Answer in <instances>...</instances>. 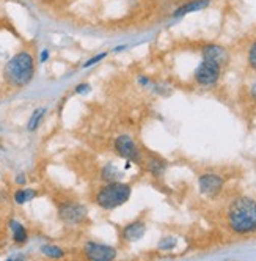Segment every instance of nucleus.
<instances>
[{"instance_id": "6", "label": "nucleus", "mask_w": 256, "mask_h": 261, "mask_svg": "<svg viewBox=\"0 0 256 261\" xmlns=\"http://www.w3.org/2000/svg\"><path fill=\"white\" fill-rule=\"evenodd\" d=\"M115 151L118 153L120 158L129 161V162H135V164H141L143 158H141V151L137 145V142L131 137V136H118L115 139Z\"/></svg>"}, {"instance_id": "18", "label": "nucleus", "mask_w": 256, "mask_h": 261, "mask_svg": "<svg viewBox=\"0 0 256 261\" xmlns=\"http://www.w3.org/2000/svg\"><path fill=\"white\" fill-rule=\"evenodd\" d=\"M247 60H248V65L251 69L256 71V40L250 44L248 47V55H247Z\"/></svg>"}, {"instance_id": "19", "label": "nucleus", "mask_w": 256, "mask_h": 261, "mask_svg": "<svg viewBox=\"0 0 256 261\" xmlns=\"http://www.w3.org/2000/svg\"><path fill=\"white\" fill-rule=\"evenodd\" d=\"M175 246H176V239L172 238V236L163 238V239L159 242V249H160V250H172Z\"/></svg>"}, {"instance_id": "21", "label": "nucleus", "mask_w": 256, "mask_h": 261, "mask_svg": "<svg viewBox=\"0 0 256 261\" xmlns=\"http://www.w3.org/2000/svg\"><path fill=\"white\" fill-rule=\"evenodd\" d=\"M88 91H90V85L88 84H80L76 88V93H80V95H83V93H88Z\"/></svg>"}, {"instance_id": "12", "label": "nucleus", "mask_w": 256, "mask_h": 261, "mask_svg": "<svg viewBox=\"0 0 256 261\" xmlns=\"http://www.w3.org/2000/svg\"><path fill=\"white\" fill-rule=\"evenodd\" d=\"M10 230H11V236L16 244H25L29 239V231L21 222L10 220Z\"/></svg>"}, {"instance_id": "4", "label": "nucleus", "mask_w": 256, "mask_h": 261, "mask_svg": "<svg viewBox=\"0 0 256 261\" xmlns=\"http://www.w3.org/2000/svg\"><path fill=\"white\" fill-rule=\"evenodd\" d=\"M57 213L59 219L71 227L83 225L88 217V210L83 206L82 203L74 201V200H65L57 204Z\"/></svg>"}, {"instance_id": "15", "label": "nucleus", "mask_w": 256, "mask_h": 261, "mask_svg": "<svg viewBox=\"0 0 256 261\" xmlns=\"http://www.w3.org/2000/svg\"><path fill=\"white\" fill-rule=\"evenodd\" d=\"M36 195H38V192H36L35 189H19L14 192V201L17 204H24L30 200H33Z\"/></svg>"}, {"instance_id": "10", "label": "nucleus", "mask_w": 256, "mask_h": 261, "mask_svg": "<svg viewBox=\"0 0 256 261\" xmlns=\"http://www.w3.org/2000/svg\"><path fill=\"white\" fill-rule=\"evenodd\" d=\"M201 57H203V60H209V62H214L217 65L223 66L228 63L230 54L223 46L206 44V46H203V49H201Z\"/></svg>"}, {"instance_id": "14", "label": "nucleus", "mask_w": 256, "mask_h": 261, "mask_svg": "<svg viewBox=\"0 0 256 261\" xmlns=\"http://www.w3.org/2000/svg\"><path fill=\"white\" fill-rule=\"evenodd\" d=\"M123 172H120L113 164H107L104 169L101 170V178L107 182V181H118L121 178Z\"/></svg>"}, {"instance_id": "8", "label": "nucleus", "mask_w": 256, "mask_h": 261, "mask_svg": "<svg viewBox=\"0 0 256 261\" xmlns=\"http://www.w3.org/2000/svg\"><path fill=\"white\" fill-rule=\"evenodd\" d=\"M223 184H225V179L217 173H203L198 178L200 192L209 198H214L220 194L223 189Z\"/></svg>"}, {"instance_id": "11", "label": "nucleus", "mask_w": 256, "mask_h": 261, "mask_svg": "<svg viewBox=\"0 0 256 261\" xmlns=\"http://www.w3.org/2000/svg\"><path fill=\"white\" fill-rule=\"evenodd\" d=\"M211 5V0H192V2H187L184 5H181L175 13H173V17H182L186 14H190V13H195V11H200V10H205Z\"/></svg>"}, {"instance_id": "17", "label": "nucleus", "mask_w": 256, "mask_h": 261, "mask_svg": "<svg viewBox=\"0 0 256 261\" xmlns=\"http://www.w3.org/2000/svg\"><path fill=\"white\" fill-rule=\"evenodd\" d=\"M41 253L46 255L47 258H63L65 256V250L59 246H52V244H46L41 247Z\"/></svg>"}, {"instance_id": "20", "label": "nucleus", "mask_w": 256, "mask_h": 261, "mask_svg": "<svg viewBox=\"0 0 256 261\" xmlns=\"http://www.w3.org/2000/svg\"><path fill=\"white\" fill-rule=\"evenodd\" d=\"M107 57V54L105 52H101V54H98V55H95V57H91L85 65H83V68H90V66H93V65H96V63H99L102 59H105Z\"/></svg>"}, {"instance_id": "7", "label": "nucleus", "mask_w": 256, "mask_h": 261, "mask_svg": "<svg viewBox=\"0 0 256 261\" xmlns=\"http://www.w3.org/2000/svg\"><path fill=\"white\" fill-rule=\"evenodd\" d=\"M83 255L91 261H112L117 258L118 252L112 246H107L96 241H88L83 246Z\"/></svg>"}, {"instance_id": "1", "label": "nucleus", "mask_w": 256, "mask_h": 261, "mask_svg": "<svg viewBox=\"0 0 256 261\" xmlns=\"http://www.w3.org/2000/svg\"><path fill=\"white\" fill-rule=\"evenodd\" d=\"M228 227L236 234L256 231V201L250 197H236L228 206Z\"/></svg>"}, {"instance_id": "22", "label": "nucleus", "mask_w": 256, "mask_h": 261, "mask_svg": "<svg viewBox=\"0 0 256 261\" xmlns=\"http://www.w3.org/2000/svg\"><path fill=\"white\" fill-rule=\"evenodd\" d=\"M49 59V52L47 50H43L41 52V62H46Z\"/></svg>"}, {"instance_id": "13", "label": "nucleus", "mask_w": 256, "mask_h": 261, "mask_svg": "<svg viewBox=\"0 0 256 261\" xmlns=\"http://www.w3.org/2000/svg\"><path fill=\"white\" fill-rule=\"evenodd\" d=\"M146 169L153 176H162L167 169V162L159 156H150L146 159Z\"/></svg>"}, {"instance_id": "23", "label": "nucleus", "mask_w": 256, "mask_h": 261, "mask_svg": "<svg viewBox=\"0 0 256 261\" xmlns=\"http://www.w3.org/2000/svg\"><path fill=\"white\" fill-rule=\"evenodd\" d=\"M16 181H17V184H24V182H25V178H24V176H17Z\"/></svg>"}, {"instance_id": "2", "label": "nucleus", "mask_w": 256, "mask_h": 261, "mask_svg": "<svg viewBox=\"0 0 256 261\" xmlns=\"http://www.w3.org/2000/svg\"><path fill=\"white\" fill-rule=\"evenodd\" d=\"M35 76L33 55L27 50H21L8 60L4 68V79L13 88H22L32 82Z\"/></svg>"}, {"instance_id": "24", "label": "nucleus", "mask_w": 256, "mask_h": 261, "mask_svg": "<svg viewBox=\"0 0 256 261\" xmlns=\"http://www.w3.org/2000/svg\"><path fill=\"white\" fill-rule=\"evenodd\" d=\"M251 96H253V98L256 99V84H254V85L251 87Z\"/></svg>"}, {"instance_id": "25", "label": "nucleus", "mask_w": 256, "mask_h": 261, "mask_svg": "<svg viewBox=\"0 0 256 261\" xmlns=\"http://www.w3.org/2000/svg\"><path fill=\"white\" fill-rule=\"evenodd\" d=\"M124 47H126V46H118V47H117V49H115V50H123V49H124Z\"/></svg>"}, {"instance_id": "16", "label": "nucleus", "mask_w": 256, "mask_h": 261, "mask_svg": "<svg viewBox=\"0 0 256 261\" xmlns=\"http://www.w3.org/2000/svg\"><path fill=\"white\" fill-rule=\"evenodd\" d=\"M44 115H46V109L44 107H40V109H36L33 114H32V117H30V120H29V130H35L36 127L40 126V123H41V120L44 118Z\"/></svg>"}, {"instance_id": "5", "label": "nucleus", "mask_w": 256, "mask_h": 261, "mask_svg": "<svg viewBox=\"0 0 256 261\" xmlns=\"http://www.w3.org/2000/svg\"><path fill=\"white\" fill-rule=\"evenodd\" d=\"M222 66L209 60H203L193 72L195 82L201 87H212L220 79Z\"/></svg>"}, {"instance_id": "3", "label": "nucleus", "mask_w": 256, "mask_h": 261, "mask_svg": "<svg viewBox=\"0 0 256 261\" xmlns=\"http://www.w3.org/2000/svg\"><path fill=\"white\" fill-rule=\"evenodd\" d=\"M132 195V186L123 182L121 179L118 181H107L104 186L98 189L95 195V203L104 211H113L126 201H129Z\"/></svg>"}, {"instance_id": "9", "label": "nucleus", "mask_w": 256, "mask_h": 261, "mask_svg": "<svg viewBox=\"0 0 256 261\" xmlns=\"http://www.w3.org/2000/svg\"><path fill=\"white\" fill-rule=\"evenodd\" d=\"M145 231H146V223L141 219H137L134 222L126 223V225L120 231V238H121L123 242H127V244H131V242L140 241L143 238Z\"/></svg>"}]
</instances>
